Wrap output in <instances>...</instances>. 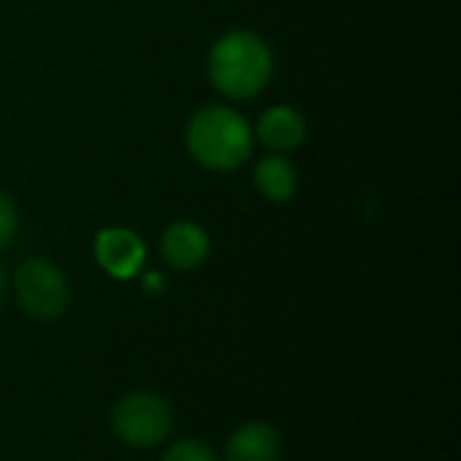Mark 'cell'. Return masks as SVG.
Wrapping results in <instances>:
<instances>
[{"label":"cell","mask_w":461,"mask_h":461,"mask_svg":"<svg viewBox=\"0 0 461 461\" xmlns=\"http://www.w3.org/2000/svg\"><path fill=\"white\" fill-rule=\"evenodd\" d=\"M208 73L213 86L227 97H251L267 84L273 73V54L259 35L235 30L216 41L208 57Z\"/></svg>","instance_id":"1"},{"label":"cell","mask_w":461,"mask_h":461,"mask_svg":"<svg viewBox=\"0 0 461 461\" xmlns=\"http://www.w3.org/2000/svg\"><path fill=\"white\" fill-rule=\"evenodd\" d=\"M192 157L211 170H235L251 154V127L232 108H203L186 130Z\"/></svg>","instance_id":"2"},{"label":"cell","mask_w":461,"mask_h":461,"mask_svg":"<svg viewBox=\"0 0 461 461\" xmlns=\"http://www.w3.org/2000/svg\"><path fill=\"white\" fill-rule=\"evenodd\" d=\"M111 427L122 443L132 448H151L170 435L173 413L162 397L149 392H135L113 405Z\"/></svg>","instance_id":"3"},{"label":"cell","mask_w":461,"mask_h":461,"mask_svg":"<svg viewBox=\"0 0 461 461\" xmlns=\"http://www.w3.org/2000/svg\"><path fill=\"white\" fill-rule=\"evenodd\" d=\"M16 300L30 319L54 321L65 313L70 292L65 276L46 259H24L16 270Z\"/></svg>","instance_id":"4"},{"label":"cell","mask_w":461,"mask_h":461,"mask_svg":"<svg viewBox=\"0 0 461 461\" xmlns=\"http://www.w3.org/2000/svg\"><path fill=\"white\" fill-rule=\"evenodd\" d=\"M95 257L103 265V270L111 273L113 278H132L143 267L146 249H143V240L132 230L111 227L97 235Z\"/></svg>","instance_id":"5"},{"label":"cell","mask_w":461,"mask_h":461,"mask_svg":"<svg viewBox=\"0 0 461 461\" xmlns=\"http://www.w3.org/2000/svg\"><path fill=\"white\" fill-rule=\"evenodd\" d=\"M162 254L176 270H192L208 257V235L192 221H178L165 232Z\"/></svg>","instance_id":"6"},{"label":"cell","mask_w":461,"mask_h":461,"mask_svg":"<svg viewBox=\"0 0 461 461\" xmlns=\"http://www.w3.org/2000/svg\"><path fill=\"white\" fill-rule=\"evenodd\" d=\"M257 132L273 151H292L305 140V119L289 105H276L259 119Z\"/></svg>","instance_id":"7"},{"label":"cell","mask_w":461,"mask_h":461,"mask_svg":"<svg viewBox=\"0 0 461 461\" xmlns=\"http://www.w3.org/2000/svg\"><path fill=\"white\" fill-rule=\"evenodd\" d=\"M281 451L278 435L267 424H246L227 443V461H276Z\"/></svg>","instance_id":"8"},{"label":"cell","mask_w":461,"mask_h":461,"mask_svg":"<svg viewBox=\"0 0 461 461\" xmlns=\"http://www.w3.org/2000/svg\"><path fill=\"white\" fill-rule=\"evenodd\" d=\"M254 184L257 189L267 197V200H276V203H284L294 194L297 189V173H294V165L281 159V157H267L259 162L257 173H254Z\"/></svg>","instance_id":"9"},{"label":"cell","mask_w":461,"mask_h":461,"mask_svg":"<svg viewBox=\"0 0 461 461\" xmlns=\"http://www.w3.org/2000/svg\"><path fill=\"white\" fill-rule=\"evenodd\" d=\"M162 461H216L213 451L197 440H181L176 443Z\"/></svg>","instance_id":"10"},{"label":"cell","mask_w":461,"mask_h":461,"mask_svg":"<svg viewBox=\"0 0 461 461\" xmlns=\"http://www.w3.org/2000/svg\"><path fill=\"white\" fill-rule=\"evenodd\" d=\"M16 232V208L5 192H0V249H5L14 240Z\"/></svg>","instance_id":"11"},{"label":"cell","mask_w":461,"mask_h":461,"mask_svg":"<svg viewBox=\"0 0 461 461\" xmlns=\"http://www.w3.org/2000/svg\"><path fill=\"white\" fill-rule=\"evenodd\" d=\"M3 292H5V278H3V270H0V303H3Z\"/></svg>","instance_id":"12"}]
</instances>
